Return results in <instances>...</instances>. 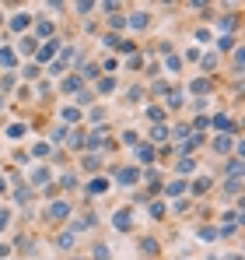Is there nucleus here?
Masks as SVG:
<instances>
[{"mask_svg":"<svg viewBox=\"0 0 245 260\" xmlns=\"http://www.w3.org/2000/svg\"><path fill=\"white\" fill-rule=\"evenodd\" d=\"M32 21H35V14H32V11L25 7V11H14V14H11V18L4 21V28H7V32H11V36L18 39V36H28Z\"/></svg>","mask_w":245,"mask_h":260,"instance_id":"f257e3e1","label":"nucleus"},{"mask_svg":"<svg viewBox=\"0 0 245 260\" xmlns=\"http://www.w3.org/2000/svg\"><path fill=\"white\" fill-rule=\"evenodd\" d=\"M42 211H46L42 218H46L49 225H60V221H67V218H70V211H74V208H70V201H67V197H56V201H49Z\"/></svg>","mask_w":245,"mask_h":260,"instance_id":"f03ea898","label":"nucleus"},{"mask_svg":"<svg viewBox=\"0 0 245 260\" xmlns=\"http://www.w3.org/2000/svg\"><path fill=\"white\" fill-rule=\"evenodd\" d=\"M154 162H158V148L147 144V141H137V144H133V166H137V169H147V166H154Z\"/></svg>","mask_w":245,"mask_h":260,"instance_id":"7ed1b4c3","label":"nucleus"},{"mask_svg":"<svg viewBox=\"0 0 245 260\" xmlns=\"http://www.w3.org/2000/svg\"><path fill=\"white\" fill-rule=\"evenodd\" d=\"M109 173H112V183H119V186H126V190L140 183V169H137V166H112Z\"/></svg>","mask_w":245,"mask_h":260,"instance_id":"20e7f679","label":"nucleus"},{"mask_svg":"<svg viewBox=\"0 0 245 260\" xmlns=\"http://www.w3.org/2000/svg\"><path fill=\"white\" fill-rule=\"evenodd\" d=\"M25 179H28V186H32V190H49V183H56L53 166H35V169L25 176Z\"/></svg>","mask_w":245,"mask_h":260,"instance_id":"39448f33","label":"nucleus"},{"mask_svg":"<svg viewBox=\"0 0 245 260\" xmlns=\"http://www.w3.org/2000/svg\"><path fill=\"white\" fill-rule=\"evenodd\" d=\"M151 21H154V14H151L147 7H133V11L126 14V28H133V32H147Z\"/></svg>","mask_w":245,"mask_h":260,"instance_id":"423d86ee","label":"nucleus"},{"mask_svg":"<svg viewBox=\"0 0 245 260\" xmlns=\"http://www.w3.org/2000/svg\"><path fill=\"white\" fill-rule=\"evenodd\" d=\"M11 49L18 53V60H25V56H35V53H39V39H35L32 32H28V36H18Z\"/></svg>","mask_w":245,"mask_h":260,"instance_id":"0eeeda50","label":"nucleus"},{"mask_svg":"<svg viewBox=\"0 0 245 260\" xmlns=\"http://www.w3.org/2000/svg\"><path fill=\"white\" fill-rule=\"evenodd\" d=\"M60 49H63V39H56V36H53V39H46V43H39V53H35V63H46V60H56V53H60Z\"/></svg>","mask_w":245,"mask_h":260,"instance_id":"6e6552de","label":"nucleus"},{"mask_svg":"<svg viewBox=\"0 0 245 260\" xmlns=\"http://www.w3.org/2000/svg\"><path fill=\"white\" fill-rule=\"evenodd\" d=\"M214 183H217L214 176H196V179H189L186 193H189V197H203V193H210V190H214Z\"/></svg>","mask_w":245,"mask_h":260,"instance_id":"1a4fd4ad","label":"nucleus"},{"mask_svg":"<svg viewBox=\"0 0 245 260\" xmlns=\"http://www.w3.org/2000/svg\"><path fill=\"white\" fill-rule=\"evenodd\" d=\"M18 67H21L18 53H14L11 46H0V71H4V74H18Z\"/></svg>","mask_w":245,"mask_h":260,"instance_id":"9d476101","label":"nucleus"},{"mask_svg":"<svg viewBox=\"0 0 245 260\" xmlns=\"http://www.w3.org/2000/svg\"><path fill=\"white\" fill-rule=\"evenodd\" d=\"M235 46H242V39H238V36H214V53H217V56L231 53Z\"/></svg>","mask_w":245,"mask_h":260,"instance_id":"9b49d317","label":"nucleus"},{"mask_svg":"<svg viewBox=\"0 0 245 260\" xmlns=\"http://www.w3.org/2000/svg\"><path fill=\"white\" fill-rule=\"evenodd\" d=\"M238 14H224V18H217L214 25H217V36H235V28H238Z\"/></svg>","mask_w":245,"mask_h":260,"instance_id":"f8f14e48","label":"nucleus"},{"mask_svg":"<svg viewBox=\"0 0 245 260\" xmlns=\"http://www.w3.org/2000/svg\"><path fill=\"white\" fill-rule=\"evenodd\" d=\"M235 141H238V137H235ZM235 141H231L228 134H217V137L210 141V151H214V155H228V151H235Z\"/></svg>","mask_w":245,"mask_h":260,"instance_id":"ddd939ff","label":"nucleus"},{"mask_svg":"<svg viewBox=\"0 0 245 260\" xmlns=\"http://www.w3.org/2000/svg\"><path fill=\"white\" fill-rule=\"evenodd\" d=\"M172 137V130H168V123H151V130H147V144H161V141H168Z\"/></svg>","mask_w":245,"mask_h":260,"instance_id":"4468645a","label":"nucleus"},{"mask_svg":"<svg viewBox=\"0 0 245 260\" xmlns=\"http://www.w3.org/2000/svg\"><path fill=\"white\" fill-rule=\"evenodd\" d=\"M91 91H95V99H105V95H112V91H116V78L102 74V78L95 81V88H91Z\"/></svg>","mask_w":245,"mask_h":260,"instance_id":"2eb2a0df","label":"nucleus"},{"mask_svg":"<svg viewBox=\"0 0 245 260\" xmlns=\"http://www.w3.org/2000/svg\"><path fill=\"white\" fill-rule=\"evenodd\" d=\"M109 186H112V179H109V176H91V179H88V186H81V190H84V193H105Z\"/></svg>","mask_w":245,"mask_h":260,"instance_id":"dca6fc26","label":"nucleus"},{"mask_svg":"<svg viewBox=\"0 0 245 260\" xmlns=\"http://www.w3.org/2000/svg\"><path fill=\"white\" fill-rule=\"evenodd\" d=\"M81 88H88V85H84L77 74H67V78H63V85H60V91H63V95H74V99H77V91H81Z\"/></svg>","mask_w":245,"mask_h":260,"instance_id":"f3484780","label":"nucleus"},{"mask_svg":"<svg viewBox=\"0 0 245 260\" xmlns=\"http://www.w3.org/2000/svg\"><path fill=\"white\" fill-rule=\"evenodd\" d=\"M189 95H214V81L210 78H196V81H189Z\"/></svg>","mask_w":245,"mask_h":260,"instance_id":"a211bd4d","label":"nucleus"},{"mask_svg":"<svg viewBox=\"0 0 245 260\" xmlns=\"http://www.w3.org/2000/svg\"><path fill=\"white\" fill-rule=\"evenodd\" d=\"M67 134H70V127H63V123H56V127L46 134V141H49V148H60L63 141H67Z\"/></svg>","mask_w":245,"mask_h":260,"instance_id":"6ab92c4d","label":"nucleus"},{"mask_svg":"<svg viewBox=\"0 0 245 260\" xmlns=\"http://www.w3.org/2000/svg\"><path fill=\"white\" fill-rule=\"evenodd\" d=\"M28 158H35V162H49V158H53V148H49V141H46V137H42L39 144L28 151Z\"/></svg>","mask_w":245,"mask_h":260,"instance_id":"aec40b11","label":"nucleus"},{"mask_svg":"<svg viewBox=\"0 0 245 260\" xmlns=\"http://www.w3.org/2000/svg\"><path fill=\"white\" fill-rule=\"evenodd\" d=\"M186 186H189V179H172L168 186H165V197H186Z\"/></svg>","mask_w":245,"mask_h":260,"instance_id":"412c9836","label":"nucleus"},{"mask_svg":"<svg viewBox=\"0 0 245 260\" xmlns=\"http://www.w3.org/2000/svg\"><path fill=\"white\" fill-rule=\"evenodd\" d=\"M126 102H130V106H140V102H147V88H144V85L126 88Z\"/></svg>","mask_w":245,"mask_h":260,"instance_id":"4be33fe9","label":"nucleus"},{"mask_svg":"<svg viewBox=\"0 0 245 260\" xmlns=\"http://www.w3.org/2000/svg\"><path fill=\"white\" fill-rule=\"evenodd\" d=\"M147 120H151V123H168V109L158 106V102H154V106H147Z\"/></svg>","mask_w":245,"mask_h":260,"instance_id":"5701e85b","label":"nucleus"},{"mask_svg":"<svg viewBox=\"0 0 245 260\" xmlns=\"http://www.w3.org/2000/svg\"><path fill=\"white\" fill-rule=\"evenodd\" d=\"M25 134H28V123H21V120H14V123H7V130H4L0 137H14V141H18V137H25Z\"/></svg>","mask_w":245,"mask_h":260,"instance_id":"b1692460","label":"nucleus"},{"mask_svg":"<svg viewBox=\"0 0 245 260\" xmlns=\"http://www.w3.org/2000/svg\"><path fill=\"white\" fill-rule=\"evenodd\" d=\"M112 225H116L119 232H130V208H119V211L112 215Z\"/></svg>","mask_w":245,"mask_h":260,"instance_id":"393cba45","label":"nucleus"},{"mask_svg":"<svg viewBox=\"0 0 245 260\" xmlns=\"http://www.w3.org/2000/svg\"><path fill=\"white\" fill-rule=\"evenodd\" d=\"M228 197H238L242 193V176H231V179H224V186H221Z\"/></svg>","mask_w":245,"mask_h":260,"instance_id":"a878e982","label":"nucleus"},{"mask_svg":"<svg viewBox=\"0 0 245 260\" xmlns=\"http://www.w3.org/2000/svg\"><path fill=\"white\" fill-rule=\"evenodd\" d=\"M175 173H179V179H186V173H196V158H179Z\"/></svg>","mask_w":245,"mask_h":260,"instance_id":"bb28decb","label":"nucleus"},{"mask_svg":"<svg viewBox=\"0 0 245 260\" xmlns=\"http://www.w3.org/2000/svg\"><path fill=\"white\" fill-rule=\"evenodd\" d=\"M81 169H84V173H95V169H102V155H91V151H88V155L81 158Z\"/></svg>","mask_w":245,"mask_h":260,"instance_id":"cd10ccee","label":"nucleus"},{"mask_svg":"<svg viewBox=\"0 0 245 260\" xmlns=\"http://www.w3.org/2000/svg\"><path fill=\"white\" fill-rule=\"evenodd\" d=\"M70 11H74L77 18H91V11H98V4H91V0H84V4H70Z\"/></svg>","mask_w":245,"mask_h":260,"instance_id":"c85d7f7f","label":"nucleus"},{"mask_svg":"<svg viewBox=\"0 0 245 260\" xmlns=\"http://www.w3.org/2000/svg\"><path fill=\"white\" fill-rule=\"evenodd\" d=\"M165 71H168V74H179V71H182V56H175V53H168V56H165V63H161Z\"/></svg>","mask_w":245,"mask_h":260,"instance_id":"c756f323","label":"nucleus"},{"mask_svg":"<svg viewBox=\"0 0 245 260\" xmlns=\"http://www.w3.org/2000/svg\"><path fill=\"white\" fill-rule=\"evenodd\" d=\"M224 173H228V179H231V176H242V158H238V155H231V158L224 162Z\"/></svg>","mask_w":245,"mask_h":260,"instance_id":"7c9ffc66","label":"nucleus"},{"mask_svg":"<svg viewBox=\"0 0 245 260\" xmlns=\"http://www.w3.org/2000/svg\"><path fill=\"white\" fill-rule=\"evenodd\" d=\"M147 215L154 218V221H161V218L168 215V204H165V201H154V204H151V208H147Z\"/></svg>","mask_w":245,"mask_h":260,"instance_id":"2f4dec72","label":"nucleus"},{"mask_svg":"<svg viewBox=\"0 0 245 260\" xmlns=\"http://www.w3.org/2000/svg\"><path fill=\"white\" fill-rule=\"evenodd\" d=\"M196 236H200V243H214V239H221V236H217V225H207V229H196Z\"/></svg>","mask_w":245,"mask_h":260,"instance_id":"473e14b6","label":"nucleus"},{"mask_svg":"<svg viewBox=\"0 0 245 260\" xmlns=\"http://www.w3.org/2000/svg\"><path fill=\"white\" fill-rule=\"evenodd\" d=\"M126 71H144V53L137 49V53H130V60H126Z\"/></svg>","mask_w":245,"mask_h":260,"instance_id":"72a5a7b5","label":"nucleus"},{"mask_svg":"<svg viewBox=\"0 0 245 260\" xmlns=\"http://www.w3.org/2000/svg\"><path fill=\"white\" fill-rule=\"evenodd\" d=\"M98 43L105 46V49H119V43H123V36H116V32H105V36H102V39H98Z\"/></svg>","mask_w":245,"mask_h":260,"instance_id":"f704fd0d","label":"nucleus"},{"mask_svg":"<svg viewBox=\"0 0 245 260\" xmlns=\"http://www.w3.org/2000/svg\"><path fill=\"white\" fill-rule=\"evenodd\" d=\"M105 25H109V28H116V32H123V28H126V14H109V18H105Z\"/></svg>","mask_w":245,"mask_h":260,"instance_id":"c9c22d12","label":"nucleus"},{"mask_svg":"<svg viewBox=\"0 0 245 260\" xmlns=\"http://www.w3.org/2000/svg\"><path fill=\"white\" fill-rule=\"evenodd\" d=\"M18 71H21V78H28V81H35V78L42 74V67H39V63H28V67H18Z\"/></svg>","mask_w":245,"mask_h":260,"instance_id":"e433bc0d","label":"nucleus"},{"mask_svg":"<svg viewBox=\"0 0 245 260\" xmlns=\"http://www.w3.org/2000/svg\"><path fill=\"white\" fill-rule=\"evenodd\" d=\"M60 186H63V190H77L81 183H77V176H74V173H63V176H60Z\"/></svg>","mask_w":245,"mask_h":260,"instance_id":"4c0bfd02","label":"nucleus"},{"mask_svg":"<svg viewBox=\"0 0 245 260\" xmlns=\"http://www.w3.org/2000/svg\"><path fill=\"white\" fill-rule=\"evenodd\" d=\"M193 39H196V43H214V32H210V28H200V25H196V28H193Z\"/></svg>","mask_w":245,"mask_h":260,"instance_id":"58836bf2","label":"nucleus"},{"mask_svg":"<svg viewBox=\"0 0 245 260\" xmlns=\"http://www.w3.org/2000/svg\"><path fill=\"white\" fill-rule=\"evenodd\" d=\"M91 257H95V260H112V250H109L105 243H98V246L91 250Z\"/></svg>","mask_w":245,"mask_h":260,"instance_id":"ea45409f","label":"nucleus"},{"mask_svg":"<svg viewBox=\"0 0 245 260\" xmlns=\"http://www.w3.org/2000/svg\"><path fill=\"white\" fill-rule=\"evenodd\" d=\"M56 246H60V250H70V246H74V232H60V236H56Z\"/></svg>","mask_w":245,"mask_h":260,"instance_id":"a19ab883","label":"nucleus"},{"mask_svg":"<svg viewBox=\"0 0 245 260\" xmlns=\"http://www.w3.org/2000/svg\"><path fill=\"white\" fill-rule=\"evenodd\" d=\"M119 141L126 144V148H133V144L140 141V134H137V130H123V134H119Z\"/></svg>","mask_w":245,"mask_h":260,"instance_id":"79ce46f5","label":"nucleus"},{"mask_svg":"<svg viewBox=\"0 0 245 260\" xmlns=\"http://www.w3.org/2000/svg\"><path fill=\"white\" fill-rule=\"evenodd\" d=\"M140 250H144V253H158V243H154L151 236H140Z\"/></svg>","mask_w":245,"mask_h":260,"instance_id":"37998d69","label":"nucleus"},{"mask_svg":"<svg viewBox=\"0 0 245 260\" xmlns=\"http://www.w3.org/2000/svg\"><path fill=\"white\" fill-rule=\"evenodd\" d=\"M63 74H67V67H63L60 60H53V63H49V78H63Z\"/></svg>","mask_w":245,"mask_h":260,"instance_id":"c03bdc74","label":"nucleus"},{"mask_svg":"<svg viewBox=\"0 0 245 260\" xmlns=\"http://www.w3.org/2000/svg\"><path fill=\"white\" fill-rule=\"evenodd\" d=\"M182 56H186V60H189V63H196V60H200V56H203V53H200V46H189V49H186V53H182Z\"/></svg>","mask_w":245,"mask_h":260,"instance_id":"a18cd8bd","label":"nucleus"},{"mask_svg":"<svg viewBox=\"0 0 245 260\" xmlns=\"http://www.w3.org/2000/svg\"><path fill=\"white\" fill-rule=\"evenodd\" d=\"M14 99H18V102H28V99H32V88H28V85H21L18 91H14Z\"/></svg>","mask_w":245,"mask_h":260,"instance_id":"49530a36","label":"nucleus"},{"mask_svg":"<svg viewBox=\"0 0 245 260\" xmlns=\"http://www.w3.org/2000/svg\"><path fill=\"white\" fill-rule=\"evenodd\" d=\"M91 120H95V127H98V120H105V106H95V109H91Z\"/></svg>","mask_w":245,"mask_h":260,"instance_id":"de8ad7c7","label":"nucleus"},{"mask_svg":"<svg viewBox=\"0 0 245 260\" xmlns=\"http://www.w3.org/2000/svg\"><path fill=\"white\" fill-rule=\"evenodd\" d=\"M7 221H11V211H7V208H0V232L7 229Z\"/></svg>","mask_w":245,"mask_h":260,"instance_id":"09e8293b","label":"nucleus"},{"mask_svg":"<svg viewBox=\"0 0 245 260\" xmlns=\"http://www.w3.org/2000/svg\"><path fill=\"white\" fill-rule=\"evenodd\" d=\"M7 190H11V186H7V176L0 173V193H7Z\"/></svg>","mask_w":245,"mask_h":260,"instance_id":"8fccbe9b","label":"nucleus"},{"mask_svg":"<svg viewBox=\"0 0 245 260\" xmlns=\"http://www.w3.org/2000/svg\"><path fill=\"white\" fill-rule=\"evenodd\" d=\"M4 109H7V95L0 91V113H4Z\"/></svg>","mask_w":245,"mask_h":260,"instance_id":"3c124183","label":"nucleus"},{"mask_svg":"<svg viewBox=\"0 0 245 260\" xmlns=\"http://www.w3.org/2000/svg\"><path fill=\"white\" fill-rule=\"evenodd\" d=\"M4 21H7V14H4V7H0V28H4Z\"/></svg>","mask_w":245,"mask_h":260,"instance_id":"603ef678","label":"nucleus"},{"mask_svg":"<svg viewBox=\"0 0 245 260\" xmlns=\"http://www.w3.org/2000/svg\"><path fill=\"white\" fill-rule=\"evenodd\" d=\"M224 260H242V257H238V253H228V257H224Z\"/></svg>","mask_w":245,"mask_h":260,"instance_id":"864d4df0","label":"nucleus"},{"mask_svg":"<svg viewBox=\"0 0 245 260\" xmlns=\"http://www.w3.org/2000/svg\"><path fill=\"white\" fill-rule=\"evenodd\" d=\"M0 144H4V137H0Z\"/></svg>","mask_w":245,"mask_h":260,"instance_id":"5fc2aeb1","label":"nucleus"}]
</instances>
